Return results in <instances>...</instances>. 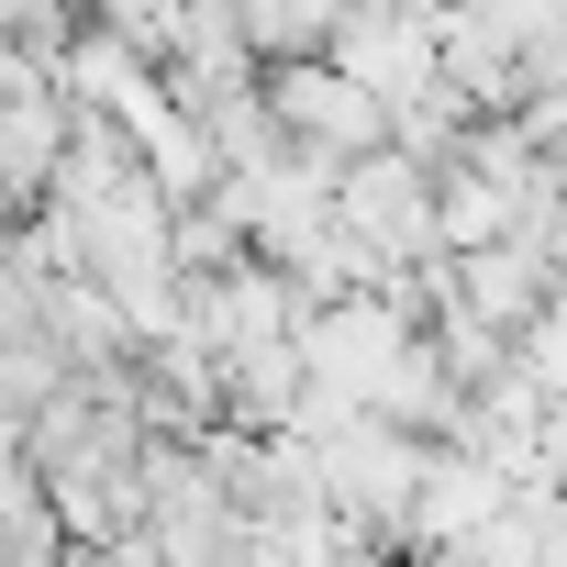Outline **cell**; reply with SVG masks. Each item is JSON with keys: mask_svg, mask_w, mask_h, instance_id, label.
<instances>
[{"mask_svg": "<svg viewBox=\"0 0 567 567\" xmlns=\"http://www.w3.org/2000/svg\"><path fill=\"white\" fill-rule=\"evenodd\" d=\"M56 501H45V478H34V434L23 423H0V534H23V523H45Z\"/></svg>", "mask_w": 567, "mask_h": 567, "instance_id": "cell-5", "label": "cell"}, {"mask_svg": "<svg viewBox=\"0 0 567 567\" xmlns=\"http://www.w3.org/2000/svg\"><path fill=\"white\" fill-rule=\"evenodd\" d=\"M445 267H456V301H467L489 334H512V346H523V334L556 312V290H567L534 245H489V256H445Z\"/></svg>", "mask_w": 567, "mask_h": 567, "instance_id": "cell-3", "label": "cell"}, {"mask_svg": "<svg viewBox=\"0 0 567 567\" xmlns=\"http://www.w3.org/2000/svg\"><path fill=\"white\" fill-rule=\"evenodd\" d=\"M68 145H79V101H68L56 79H45V90H23V101H0V178H12V200H23V212H45V200H56Z\"/></svg>", "mask_w": 567, "mask_h": 567, "instance_id": "cell-4", "label": "cell"}, {"mask_svg": "<svg viewBox=\"0 0 567 567\" xmlns=\"http://www.w3.org/2000/svg\"><path fill=\"white\" fill-rule=\"evenodd\" d=\"M267 112H278V134H290L301 156H323L334 178L346 167H368V156H390V112L323 56V68H267Z\"/></svg>", "mask_w": 567, "mask_h": 567, "instance_id": "cell-1", "label": "cell"}, {"mask_svg": "<svg viewBox=\"0 0 567 567\" xmlns=\"http://www.w3.org/2000/svg\"><path fill=\"white\" fill-rule=\"evenodd\" d=\"M334 68H346L379 112H412V101L445 90V12H346Z\"/></svg>", "mask_w": 567, "mask_h": 567, "instance_id": "cell-2", "label": "cell"}]
</instances>
